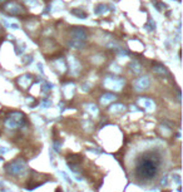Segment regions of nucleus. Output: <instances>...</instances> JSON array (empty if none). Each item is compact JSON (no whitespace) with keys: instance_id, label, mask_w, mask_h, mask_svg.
<instances>
[{"instance_id":"20e7f679","label":"nucleus","mask_w":183,"mask_h":192,"mask_svg":"<svg viewBox=\"0 0 183 192\" xmlns=\"http://www.w3.org/2000/svg\"><path fill=\"white\" fill-rule=\"evenodd\" d=\"M8 1V0H0V6H1V5H4V4H5Z\"/></svg>"},{"instance_id":"7ed1b4c3","label":"nucleus","mask_w":183,"mask_h":192,"mask_svg":"<svg viewBox=\"0 0 183 192\" xmlns=\"http://www.w3.org/2000/svg\"><path fill=\"white\" fill-rule=\"evenodd\" d=\"M72 14H75V15H78L79 18H87V13H84V11H82V10H78V9H74V10H72Z\"/></svg>"},{"instance_id":"f03ea898","label":"nucleus","mask_w":183,"mask_h":192,"mask_svg":"<svg viewBox=\"0 0 183 192\" xmlns=\"http://www.w3.org/2000/svg\"><path fill=\"white\" fill-rule=\"evenodd\" d=\"M4 10H5L8 14H10V15H21L24 11H26L24 9V6H23L21 4L17 3V1L8 3L6 5L4 6Z\"/></svg>"},{"instance_id":"f257e3e1","label":"nucleus","mask_w":183,"mask_h":192,"mask_svg":"<svg viewBox=\"0 0 183 192\" xmlns=\"http://www.w3.org/2000/svg\"><path fill=\"white\" fill-rule=\"evenodd\" d=\"M158 172V160L153 156L143 157L137 166V176L142 180H152Z\"/></svg>"}]
</instances>
